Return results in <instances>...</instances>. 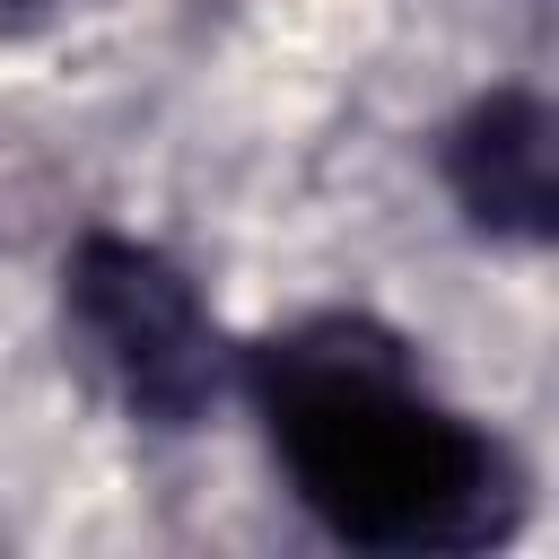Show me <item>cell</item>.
Masks as SVG:
<instances>
[{"label":"cell","instance_id":"cell-1","mask_svg":"<svg viewBox=\"0 0 559 559\" xmlns=\"http://www.w3.org/2000/svg\"><path fill=\"white\" fill-rule=\"evenodd\" d=\"M253 393L297 498L358 550H480L515 533V463L428 402L411 349L367 314H314L253 349Z\"/></svg>","mask_w":559,"mask_h":559},{"label":"cell","instance_id":"cell-2","mask_svg":"<svg viewBox=\"0 0 559 559\" xmlns=\"http://www.w3.org/2000/svg\"><path fill=\"white\" fill-rule=\"evenodd\" d=\"M61 323L87 376L148 428H192L218 393V323L183 262L140 236H87L61 280Z\"/></svg>","mask_w":559,"mask_h":559},{"label":"cell","instance_id":"cell-3","mask_svg":"<svg viewBox=\"0 0 559 559\" xmlns=\"http://www.w3.org/2000/svg\"><path fill=\"white\" fill-rule=\"evenodd\" d=\"M445 192L498 245H550L559 227V122L533 87H489L445 131Z\"/></svg>","mask_w":559,"mask_h":559},{"label":"cell","instance_id":"cell-4","mask_svg":"<svg viewBox=\"0 0 559 559\" xmlns=\"http://www.w3.org/2000/svg\"><path fill=\"white\" fill-rule=\"evenodd\" d=\"M61 0H0V26H35V17H52Z\"/></svg>","mask_w":559,"mask_h":559}]
</instances>
